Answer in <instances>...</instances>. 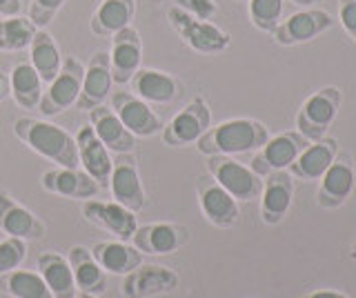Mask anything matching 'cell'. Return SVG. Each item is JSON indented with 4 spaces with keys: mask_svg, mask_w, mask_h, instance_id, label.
<instances>
[{
    "mask_svg": "<svg viewBox=\"0 0 356 298\" xmlns=\"http://www.w3.org/2000/svg\"><path fill=\"white\" fill-rule=\"evenodd\" d=\"M14 134L42 158L67 169H81L76 138H72L63 127L38 118H18L14 123Z\"/></svg>",
    "mask_w": 356,
    "mask_h": 298,
    "instance_id": "1",
    "label": "cell"
},
{
    "mask_svg": "<svg viewBox=\"0 0 356 298\" xmlns=\"http://www.w3.org/2000/svg\"><path fill=\"white\" fill-rule=\"evenodd\" d=\"M270 140V131L263 123L252 118L225 120L216 127H209L196 140V147L205 156H236V154L261 149Z\"/></svg>",
    "mask_w": 356,
    "mask_h": 298,
    "instance_id": "2",
    "label": "cell"
},
{
    "mask_svg": "<svg viewBox=\"0 0 356 298\" xmlns=\"http://www.w3.org/2000/svg\"><path fill=\"white\" fill-rule=\"evenodd\" d=\"M207 174L236 203H250L263 192V179L232 156H207Z\"/></svg>",
    "mask_w": 356,
    "mask_h": 298,
    "instance_id": "3",
    "label": "cell"
},
{
    "mask_svg": "<svg viewBox=\"0 0 356 298\" xmlns=\"http://www.w3.org/2000/svg\"><path fill=\"white\" fill-rule=\"evenodd\" d=\"M167 20L174 31L183 38L187 47H192L198 53H218L225 51L232 42V36L220 27L211 25L209 20H198L192 14L183 12L181 7H172L167 12Z\"/></svg>",
    "mask_w": 356,
    "mask_h": 298,
    "instance_id": "4",
    "label": "cell"
},
{
    "mask_svg": "<svg viewBox=\"0 0 356 298\" xmlns=\"http://www.w3.org/2000/svg\"><path fill=\"white\" fill-rule=\"evenodd\" d=\"M341 107V92L337 87H323L316 94H312L303 107L298 109L296 127L298 134L309 142H316L325 136L327 127L334 123Z\"/></svg>",
    "mask_w": 356,
    "mask_h": 298,
    "instance_id": "5",
    "label": "cell"
},
{
    "mask_svg": "<svg viewBox=\"0 0 356 298\" xmlns=\"http://www.w3.org/2000/svg\"><path fill=\"white\" fill-rule=\"evenodd\" d=\"M83 78H85L83 63L74 56H65L58 76L49 83L47 92H42L38 109L44 116H58L65 109L76 105L78 94H81L83 87Z\"/></svg>",
    "mask_w": 356,
    "mask_h": 298,
    "instance_id": "6",
    "label": "cell"
},
{
    "mask_svg": "<svg viewBox=\"0 0 356 298\" xmlns=\"http://www.w3.org/2000/svg\"><path fill=\"white\" fill-rule=\"evenodd\" d=\"M211 127V112L203 96H196L187 107H183L161 131L167 147H187Z\"/></svg>",
    "mask_w": 356,
    "mask_h": 298,
    "instance_id": "7",
    "label": "cell"
},
{
    "mask_svg": "<svg viewBox=\"0 0 356 298\" xmlns=\"http://www.w3.org/2000/svg\"><path fill=\"white\" fill-rule=\"evenodd\" d=\"M305 147H307V140L300 136L298 131H285V134H278V136L270 138L261 147L259 154H254L250 169L256 176L265 179V176L272 172L287 169Z\"/></svg>",
    "mask_w": 356,
    "mask_h": 298,
    "instance_id": "8",
    "label": "cell"
},
{
    "mask_svg": "<svg viewBox=\"0 0 356 298\" xmlns=\"http://www.w3.org/2000/svg\"><path fill=\"white\" fill-rule=\"evenodd\" d=\"M109 190L116 198L114 203L127 207L134 214H138L140 209L147 205V196H145L143 183H140L136 158H134L131 154H114V165H111V176H109Z\"/></svg>",
    "mask_w": 356,
    "mask_h": 298,
    "instance_id": "9",
    "label": "cell"
},
{
    "mask_svg": "<svg viewBox=\"0 0 356 298\" xmlns=\"http://www.w3.org/2000/svg\"><path fill=\"white\" fill-rule=\"evenodd\" d=\"M111 109L120 118V123L125 125L136 138H149L154 134L163 131L161 118L154 114L149 103L140 101L138 96L131 92H114L111 94Z\"/></svg>",
    "mask_w": 356,
    "mask_h": 298,
    "instance_id": "10",
    "label": "cell"
},
{
    "mask_svg": "<svg viewBox=\"0 0 356 298\" xmlns=\"http://www.w3.org/2000/svg\"><path fill=\"white\" fill-rule=\"evenodd\" d=\"M332 23H334L332 16L327 12H323V9H303V12H296L289 18L281 20L278 27L272 31V36L278 45L292 47V45H300V42L314 40L323 31H327Z\"/></svg>",
    "mask_w": 356,
    "mask_h": 298,
    "instance_id": "11",
    "label": "cell"
},
{
    "mask_svg": "<svg viewBox=\"0 0 356 298\" xmlns=\"http://www.w3.org/2000/svg\"><path fill=\"white\" fill-rule=\"evenodd\" d=\"M196 194L198 203L203 209L205 218L216 227H234L238 223V203L222 190V187L211 179L209 174H203L196 179Z\"/></svg>",
    "mask_w": 356,
    "mask_h": 298,
    "instance_id": "12",
    "label": "cell"
},
{
    "mask_svg": "<svg viewBox=\"0 0 356 298\" xmlns=\"http://www.w3.org/2000/svg\"><path fill=\"white\" fill-rule=\"evenodd\" d=\"M178 287V274L163 265H138L136 270L125 274L122 294L127 298H152L172 294Z\"/></svg>",
    "mask_w": 356,
    "mask_h": 298,
    "instance_id": "13",
    "label": "cell"
},
{
    "mask_svg": "<svg viewBox=\"0 0 356 298\" xmlns=\"http://www.w3.org/2000/svg\"><path fill=\"white\" fill-rule=\"evenodd\" d=\"M189 240V229L178 223H149L136 227L131 236V245L140 254L149 256H163L174 254Z\"/></svg>",
    "mask_w": 356,
    "mask_h": 298,
    "instance_id": "14",
    "label": "cell"
},
{
    "mask_svg": "<svg viewBox=\"0 0 356 298\" xmlns=\"http://www.w3.org/2000/svg\"><path fill=\"white\" fill-rule=\"evenodd\" d=\"M354 190V163L350 154H337V158L321 176L318 205L325 209L341 207Z\"/></svg>",
    "mask_w": 356,
    "mask_h": 298,
    "instance_id": "15",
    "label": "cell"
},
{
    "mask_svg": "<svg viewBox=\"0 0 356 298\" xmlns=\"http://www.w3.org/2000/svg\"><path fill=\"white\" fill-rule=\"evenodd\" d=\"M143 60V42L136 29L125 27L118 34L111 36V51H109V65H111V78L118 85H125L131 81V76L140 69Z\"/></svg>",
    "mask_w": 356,
    "mask_h": 298,
    "instance_id": "16",
    "label": "cell"
},
{
    "mask_svg": "<svg viewBox=\"0 0 356 298\" xmlns=\"http://www.w3.org/2000/svg\"><path fill=\"white\" fill-rule=\"evenodd\" d=\"M0 231L22 240H40L47 234V227L36 214L29 212L25 205H20L14 196L0 192Z\"/></svg>",
    "mask_w": 356,
    "mask_h": 298,
    "instance_id": "17",
    "label": "cell"
},
{
    "mask_svg": "<svg viewBox=\"0 0 356 298\" xmlns=\"http://www.w3.org/2000/svg\"><path fill=\"white\" fill-rule=\"evenodd\" d=\"M76 147H78V160H81V167L92 176V179L100 185V190L109 187V176H111V151L100 142L96 136V131L92 125H85L78 129L76 134Z\"/></svg>",
    "mask_w": 356,
    "mask_h": 298,
    "instance_id": "18",
    "label": "cell"
},
{
    "mask_svg": "<svg viewBox=\"0 0 356 298\" xmlns=\"http://www.w3.org/2000/svg\"><path fill=\"white\" fill-rule=\"evenodd\" d=\"M111 65H109V53L107 51H96L92 58H89L87 67H85V78L81 94H78L76 107L78 109H94L98 105L105 103V98L111 92Z\"/></svg>",
    "mask_w": 356,
    "mask_h": 298,
    "instance_id": "19",
    "label": "cell"
},
{
    "mask_svg": "<svg viewBox=\"0 0 356 298\" xmlns=\"http://www.w3.org/2000/svg\"><path fill=\"white\" fill-rule=\"evenodd\" d=\"M89 125L111 154H131L136 149V136L120 123L111 107L98 105L89 109Z\"/></svg>",
    "mask_w": 356,
    "mask_h": 298,
    "instance_id": "20",
    "label": "cell"
},
{
    "mask_svg": "<svg viewBox=\"0 0 356 298\" xmlns=\"http://www.w3.org/2000/svg\"><path fill=\"white\" fill-rule=\"evenodd\" d=\"M83 216L94 223L96 227L118 236L120 240H131L136 231V214L118 203H103V201H87L83 203Z\"/></svg>",
    "mask_w": 356,
    "mask_h": 298,
    "instance_id": "21",
    "label": "cell"
},
{
    "mask_svg": "<svg viewBox=\"0 0 356 298\" xmlns=\"http://www.w3.org/2000/svg\"><path fill=\"white\" fill-rule=\"evenodd\" d=\"M294 196L292 176L285 169L272 172L265 176L263 192H261V218L267 225H278L285 218Z\"/></svg>",
    "mask_w": 356,
    "mask_h": 298,
    "instance_id": "22",
    "label": "cell"
},
{
    "mask_svg": "<svg viewBox=\"0 0 356 298\" xmlns=\"http://www.w3.org/2000/svg\"><path fill=\"white\" fill-rule=\"evenodd\" d=\"M131 92L145 103L154 105H170L181 94V83L172 74L159 72V69H138L131 76Z\"/></svg>",
    "mask_w": 356,
    "mask_h": 298,
    "instance_id": "23",
    "label": "cell"
},
{
    "mask_svg": "<svg viewBox=\"0 0 356 298\" xmlns=\"http://www.w3.org/2000/svg\"><path fill=\"white\" fill-rule=\"evenodd\" d=\"M40 185L47 192L65 198H94L100 192V185L85 169H49L42 174Z\"/></svg>",
    "mask_w": 356,
    "mask_h": 298,
    "instance_id": "24",
    "label": "cell"
},
{
    "mask_svg": "<svg viewBox=\"0 0 356 298\" xmlns=\"http://www.w3.org/2000/svg\"><path fill=\"white\" fill-rule=\"evenodd\" d=\"M339 145L334 138H321L316 142L307 145L303 151L298 154V158L289 165V174L296 176L300 181H318L325 169L332 165V160L337 158Z\"/></svg>",
    "mask_w": 356,
    "mask_h": 298,
    "instance_id": "25",
    "label": "cell"
},
{
    "mask_svg": "<svg viewBox=\"0 0 356 298\" xmlns=\"http://www.w3.org/2000/svg\"><path fill=\"white\" fill-rule=\"evenodd\" d=\"M67 260H70V267H72L78 292L98 296L107 290V274L96 263V258L92 256V251L89 249L76 245L67 251Z\"/></svg>",
    "mask_w": 356,
    "mask_h": 298,
    "instance_id": "26",
    "label": "cell"
},
{
    "mask_svg": "<svg viewBox=\"0 0 356 298\" xmlns=\"http://www.w3.org/2000/svg\"><path fill=\"white\" fill-rule=\"evenodd\" d=\"M29 63L40 76L42 85H49L63 67V53L54 36L44 27L33 31V38L29 42Z\"/></svg>",
    "mask_w": 356,
    "mask_h": 298,
    "instance_id": "27",
    "label": "cell"
},
{
    "mask_svg": "<svg viewBox=\"0 0 356 298\" xmlns=\"http://www.w3.org/2000/svg\"><path fill=\"white\" fill-rule=\"evenodd\" d=\"M134 14H136V3L134 0H103L89 20V29L94 36L107 38L118 34L120 29L129 27Z\"/></svg>",
    "mask_w": 356,
    "mask_h": 298,
    "instance_id": "28",
    "label": "cell"
},
{
    "mask_svg": "<svg viewBox=\"0 0 356 298\" xmlns=\"http://www.w3.org/2000/svg\"><path fill=\"white\" fill-rule=\"evenodd\" d=\"M42 92V81L29 58H18L9 76V96L14 98V103L20 109H33L40 105Z\"/></svg>",
    "mask_w": 356,
    "mask_h": 298,
    "instance_id": "29",
    "label": "cell"
},
{
    "mask_svg": "<svg viewBox=\"0 0 356 298\" xmlns=\"http://www.w3.org/2000/svg\"><path fill=\"white\" fill-rule=\"evenodd\" d=\"M38 274L47 283L54 298H74L78 294L70 260L58 251H44L38 256Z\"/></svg>",
    "mask_w": 356,
    "mask_h": 298,
    "instance_id": "30",
    "label": "cell"
},
{
    "mask_svg": "<svg viewBox=\"0 0 356 298\" xmlns=\"http://www.w3.org/2000/svg\"><path fill=\"white\" fill-rule=\"evenodd\" d=\"M96 263L105 270V274H129L143 263V254L134 247L127 245L125 240L116 242V240H103L96 242V245L89 249Z\"/></svg>",
    "mask_w": 356,
    "mask_h": 298,
    "instance_id": "31",
    "label": "cell"
},
{
    "mask_svg": "<svg viewBox=\"0 0 356 298\" xmlns=\"http://www.w3.org/2000/svg\"><path fill=\"white\" fill-rule=\"evenodd\" d=\"M0 292L11 298H54L42 276L29 270H14L0 276Z\"/></svg>",
    "mask_w": 356,
    "mask_h": 298,
    "instance_id": "32",
    "label": "cell"
},
{
    "mask_svg": "<svg viewBox=\"0 0 356 298\" xmlns=\"http://www.w3.org/2000/svg\"><path fill=\"white\" fill-rule=\"evenodd\" d=\"M38 27L25 16L0 18V51H22L29 47Z\"/></svg>",
    "mask_w": 356,
    "mask_h": 298,
    "instance_id": "33",
    "label": "cell"
},
{
    "mask_svg": "<svg viewBox=\"0 0 356 298\" xmlns=\"http://www.w3.org/2000/svg\"><path fill=\"white\" fill-rule=\"evenodd\" d=\"M283 7L285 0H250L248 14L256 29L265 31V34H272L278 27V23L283 20Z\"/></svg>",
    "mask_w": 356,
    "mask_h": 298,
    "instance_id": "34",
    "label": "cell"
},
{
    "mask_svg": "<svg viewBox=\"0 0 356 298\" xmlns=\"http://www.w3.org/2000/svg\"><path fill=\"white\" fill-rule=\"evenodd\" d=\"M27 256V240L9 236L0 240V276L18 270Z\"/></svg>",
    "mask_w": 356,
    "mask_h": 298,
    "instance_id": "35",
    "label": "cell"
},
{
    "mask_svg": "<svg viewBox=\"0 0 356 298\" xmlns=\"http://www.w3.org/2000/svg\"><path fill=\"white\" fill-rule=\"evenodd\" d=\"M65 5V0H31L29 3V20L36 27H47L58 14V9Z\"/></svg>",
    "mask_w": 356,
    "mask_h": 298,
    "instance_id": "36",
    "label": "cell"
},
{
    "mask_svg": "<svg viewBox=\"0 0 356 298\" xmlns=\"http://www.w3.org/2000/svg\"><path fill=\"white\" fill-rule=\"evenodd\" d=\"M176 7H181L183 12L192 14L198 20H209L216 14L214 0H176Z\"/></svg>",
    "mask_w": 356,
    "mask_h": 298,
    "instance_id": "37",
    "label": "cell"
},
{
    "mask_svg": "<svg viewBox=\"0 0 356 298\" xmlns=\"http://www.w3.org/2000/svg\"><path fill=\"white\" fill-rule=\"evenodd\" d=\"M339 18L343 29L356 42V0H339Z\"/></svg>",
    "mask_w": 356,
    "mask_h": 298,
    "instance_id": "38",
    "label": "cell"
},
{
    "mask_svg": "<svg viewBox=\"0 0 356 298\" xmlns=\"http://www.w3.org/2000/svg\"><path fill=\"white\" fill-rule=\"evenodd\" d=\"M22 3L20 0H0V18H14L20 16Z\"/></svg>",
    "mask_w": 356,
    "mask_h": 298,
    "instance_id": "39",
    "label": "cell"
},
{
    "mask_svg": "<svg viewBox=\"0 0 356 298\" xmlns=\"http://www.w3.org/2000/svg\"><path fill=\"white\" fill-rule=\"evenodd\" d=\"M305 298H348V296L341 292H332V290H318V292L307 294Z\"/></svg>",
    "mask_w": 356,
    "mask_h": 298,
    "instance_id": "40",
    "label": "cell"
},
{
    "mask_svg": "<svg viewBox=\"0 0 356 298\" xmlns=\"http://www.w3.org/2000/svg\"><path fill=\"white\" fill-rule=\"evenodd\" d=\"M9 98V76L0 72V103Z\"/></svg>",
    "mask_w": 356,
    "mask_h": 298,
    "instance_id": "41",
    "label": "cell"
},
{
    "mask_svg": "<svg viewBox=\"0 0 356 298\" xmlns=\"http://www.w3.org/2000/svg\"><path fill=\"white\" fill-rule=\"evenodd\" d=\"M289 3H294V5H298V7H312V5L321 3V0H289Z\"/></svg>",
    "mask_w": 356,
    "mask_h": 298,
    "instance_id": "42",
    "label": "cell"
},
{
    "mask_svg": "<svg viewBox=\"0 0 356 298\" xmlns=\"http://www.w3.org/2000/svg\"><path fill=\"white\" fill-rule=\"evenodd\" d=\"M74 298H96V296H92V294H83V292H78Z\"/></svg>",
    "mask_w": 356,
    "mask_h": 298,
    "instance_id": "43",
    "label": "cell"
},
{
    "mask_svg": "<svg viewBox=\"0 0 356 298\" xmlns=\"http://www.w3.org/2000/svg\"><path fill=\"white\" fill-rule=\"evenodd\" d=\"M350 258H356V242H354L352 249H350Z\"/></svg>",
    "mask_w": 356,
    "mask_h": 298,
    "instance_id": "44",
    "label": "cell"
}]
</instances>
